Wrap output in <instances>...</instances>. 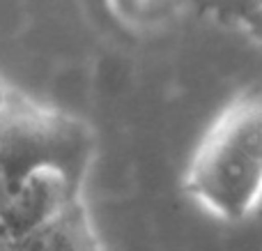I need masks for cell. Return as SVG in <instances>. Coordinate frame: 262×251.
Returning a JSON list of instances; mask_svg holds the SVG:
<instances>
[{"label":"cell","mask_w":262,"mask_h":251,"mask_svg":"<svg viewBox=\"0 0 262 251\" xmlns=\"http://www.w3.org/2000/svg\"><path fill=\"white\" fill-rule=\"evenodd\" d=\"M81 201L69 192L62 175L39 171L23 180L0 212V251H14L26 238L62 215L72 203Z\"/></svg>","instance_id":"3"},{"label":"cell","mask_w":262,"mask_h":251,"mask_svg":"<svg viewBox=\"0 0 262 251\" xmlns=\"http://www.w3.org/2000/svg\"><path fill=\"white\" fill-rule=\"evenodd\" d=\"M92 155L95 132L88 122L39 106L16 90H5L0 106V173L12 194L30 175L55 171L78 198Z\"/></svg>","instance_id":"2"},{"label":"cell","mask_w":262,"mask_h":251,"mask_svg":"<svg viewBox=\"0 0 262 251\" xmlns=\"http://www.w3.org/2000/svg\"><path fill=\"white\" fill-rule=\"evenodd\" d=\"M14 251H99L81 201L16 244Z\"/></svg>","instance_id":"4"},{"label":"cell","mask_w":262,"mask_h":251,"mask_svg":"<svg viewBox=\"0 0 262 251\" xmlns=\"http://www.w3.org/2000/svg\"><path fill=\"white\" fill-rule=\"evenodd\" d=\"M9 196H12V189H9V184H7V180H5V175L0 173V212H3V207L7 205Z\"/></svg>","instance_id":"5"},{"label":"cell","mask_w":262,"mask_h":251,"mask_svg":"<svg viewBox=\"0 0 262 251\" xmlns=\"http://www.w3.org/2000/svg\"><path fill=\"white\" fill-rule=\"evenodd\" d=\"M184 192L228 221L262 196V83L244 88L216 115L184 175Z\"/></svg>","instance_id":"1"},{"label":"cell","mask_w":262,"mask_h":251,"mask_svg":"<svg viewBox=\"0 0 262 251\" xmlns=\"http://www.w3.org/2000/svg\"><path fill=\"white\" fill-rule=\"evenodd\" d=\"M5 90H7V88L0 86V106H3V99H5Z\"/></svg>","instance_id":"6"}]
</instances>
